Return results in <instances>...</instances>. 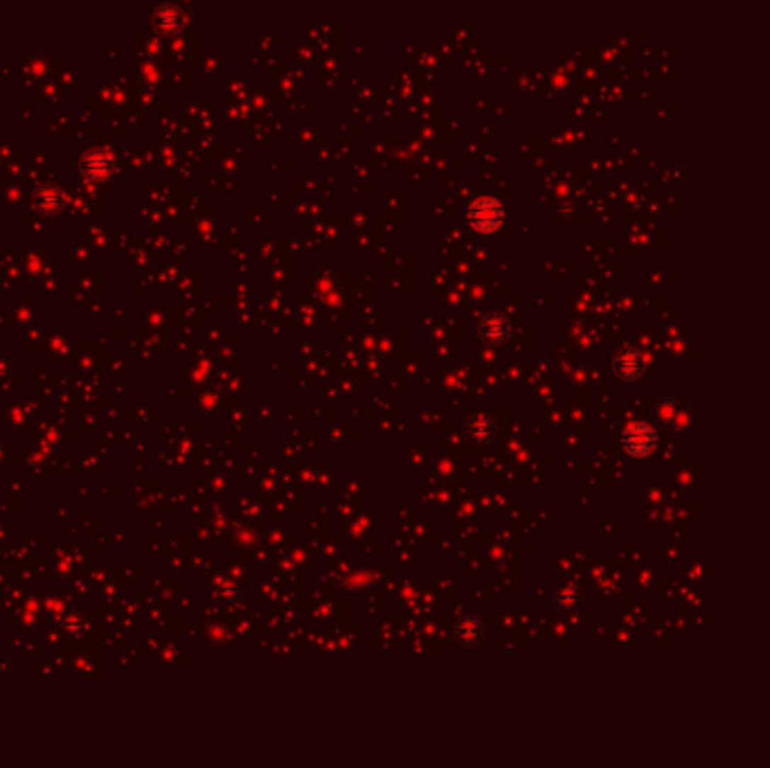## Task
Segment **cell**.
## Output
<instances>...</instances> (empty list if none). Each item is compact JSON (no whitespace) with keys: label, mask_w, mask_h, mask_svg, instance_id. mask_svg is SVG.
Returning a JSON list of instances; mask_svg holds the SVG:
<instances>
[{"label":"cell","mask_w":770,"mask_h":768,"mask_svg":"<svg viewBox=\"0 0 770 768\" xmlns=\"http://www.w3.org/2000/svg\"><path fill=\"white\" fill-rule=\"evenodd\" d=\"M469 221L477 230H494L502 221V208L494 199H480L471 203L469 208Z\"/></svg>","instance_id":"obj_1"},{"label":"cell","mask_w":770,"mask_h":768,"mask_svg":"<svg viewBox=\"0 0 770 768\" xmlns=\"http://www.w3.org/2000/svg\"><path fill=\"white\" fill-rule=\"evenodd\" d=\"M624 446L630 455H649L655 446V433L647 424H633L624 433Z\"/></svg>","instance_id":"obj_2"},{"label":"cell","mask_w":770,"mask_h":768,"mask_svg":"<svg viewBox=\"0 0 770 768\" xmlns=\"http://www.w3.org/2000/svg\"><path fill=\"white\" fill-rule=\"evenodd\" d=\"M642 369H645V363H642L640 352H635L633 347H624L622 352H617L615 356L617 377H622L624 381H633L642 374Z\"/></svg>","instance_id":"obj_3"},{"label":"cell","mask_w":770,"mask_h":768,"mask_svg":"<svg viewBox=\"0 0 770 768\" xmlns=\"http://www.w3.org/2000/svg\"><path fill=\"white\" fill-rule=\"evenodd\" d=\"M480 331H482V338L491 345H500L504 338H507L509 334V327H507V320H504L502 316H487L482 327H480Z\"/></svg>","instance_id":"obj_4"},{"label":"cell","mask_w":770,"mask_h":768,"mask_svg":"<svg viewBox=\"0 0 770 768\" xmlns=\"http://www.w3.org/2000/svg\"><path fill=\"white\" fill-rule=\"evenodd\" d=\"M111 172V158L106 156V153L102 149H95L91 151L88 156L84 158V174L91 176V178H102L104 174Z\"/></svg>","instance_id":"obj_5"},{"label":"cell","mask_w":770,"mask_h":768,"mask_svg":"<svg viewBox=\"0 0 770 768\" xmlns=\"http://www.w3.org/2000/svg\"><path fill=\"white\" fill-rule=\"evenodd\" d=\"M469 438L473 442H487L491 435H494V426H491L489 417H475L469 421Z\"/></svg>","instance_id":"obj_6"},{"label":"cell","mask_w":770,"mask_h":768,"mask_svg":"<svg viewBox=\"0 0 770 768\" xmlns=\"http://www.w3.org/2000/svg\"><path fill=\"white\" fill-rule=\"evenodd\" d=\"M36 203H39V208L43 212H57L59 206H61V194L57 187H43L39 191V199H36Z\"/></svg>","instance_id":"obj_7"},{"label":"cell","mask_w":770,"mask_h":768,"mask_svg":"<svg viewBox=\"0 0 770 768\" xmlns=\"http://www.w3.org/2000/svg\"><path fill=\"white\" fill-rule=\"evenodd\" d=\"M156 21H158V28L174 32V30L181 25V14H179V11H176L174 7H162V9L158 11V18H156Z\"/></svg>","instance_id":"obj_8"},{"label":"cell","mask_w":770,"mask_h":768,"mask_svg":"<svg viewBox=\"0 0 770 768\" xmlns=\"http://www.w3.org/2000/svg\"><path fill=\"white\" fill-rule=\"evenodd\" d=\"M683 415H685V413L680 411L678 404H674V401H664V404H660V408H658V417L664 421V424H674V421H676V419H680Z\"/></svg>","instance_id":"obj_9"}]
</instances>
